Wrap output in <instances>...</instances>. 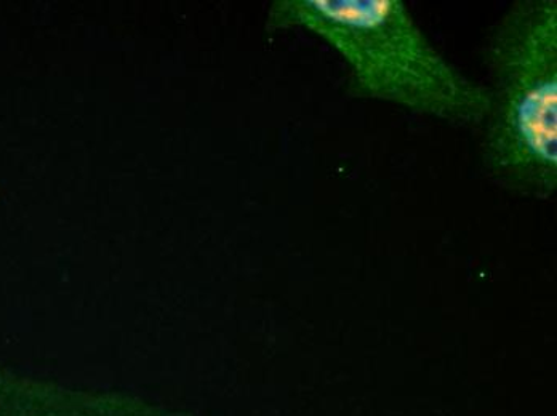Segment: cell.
Returning <instances> with one entry per match:
<instances>
[{"instance_id": "6da1fadb", "label": "cell", "mask_w": 557, "mask_h": 416, "mask_svg": "<svg viewBox=\"0 0 557 416\" xmlns=\"http://www.w3.org/2000/svg\"><path fill=\"white\" fill-rule=\"evenodd\" d=\"M274 22L327 42L348 67L351 97L465 127L487 119V86L433 46L403 0H292L278 3Z\"/></svg>"}, {"instance_id": "7a4b0ae2", "label": "cell", "mask_w": 557, "mask_h": 416, "mask_svg": "<svg viewBox=\"0 0 557 416\" xmlns=\"http://www.w3.org/2000/svg\"><path fill=\"white\" fill-rule=\"evenodd\" d=\"M491 111L482 161L503 188L525 198L557 189V2L519 0L485 47Z\"/></svg>"}, {"instance_id": "3957f363", "label": "cell", "mask_w": 557, "mask_h": 416, "mask_svg": "<svg viewBox=\"0 0 557 416\" xmlns=\"http://www.w3.org/2000/svg\"><path fill=\"white\" fill-rule=\"evenodd\" d=\"M0 416H189L128 391L67 387L0 367Z\"/></svg>"}]
</instances>
